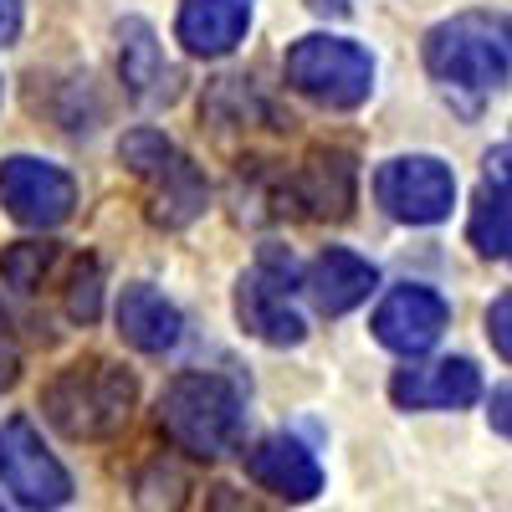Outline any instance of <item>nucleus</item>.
Returning <instances> with one entry per match:
<instances>
[{"instance_id":"nucleus-16","label":"nucleus","mask_w":512,"mask_h":512,"mask_svg":"<svg viewBox=\"0 0 512 512\" xmlns=\"http://www.w3.org/2000/svg\"><path fill=\"white\" fill-rule=\"evenodd\" d=\"M113 318H118V333H123L139 354H164V349H175V344H180V333H185L180 308L169 303L159 287H149V282L123 287Z\"/></svg>"},{"instance_id":"nucleus-10","label":"nucleus","mask_w":512,"mask_h":512,"mask_svg":"<svg viewBox=\"0 0 512 512\" xmlns=\"http://www.w3.org/2000/svg\"><path fill=\"white\" fill-rule=\"evenodd\" d=\"M451 323V303L436 292V287H420V282H405L395 287L390 297L379 303L374 313V338L390 354L400 359H415V354H431L441 344V333Z\"/></svg>"},{"instance_id":"nucleus-1","label":"nucleus","mask_w":512,"mask_h":512,"mask_svg":"<svg viewBox=\"0 0 512 512\" xmlns=\"http://www.w3.org/2000/svg\"><path fill=\"white\" fill-rule=\"evenodd\" d=\"M139 400V379L108 354H82L41 390V415H47L67 441H108L118 436Z\"/></svg>"},{"instance_id":"nucleus-26","label":"nucleus","mask_w":512,"mask_h":512,"mask_svg":"<svg viewBox=\"0 0 512 512\" xmlns=\"http://www.w3.org/2000/svg\"><path fill=\"white\" fill-rule=\"evenodd\" d=\"M308 6H313L318 16H349V11H354V0H308Z\"/></svg>"},{"instance_id":"nucleus-4","label":"nucleus","mask_w":512,"mask_h":512,"mask_svg":"<svg viewBox=\"0 0 512 512\" xmlns=\"http://www.w3.org/2000/svg\"><path fill=\"white\" fill-rule=\"evenodd\" d=\"M118 159L134 169V180L144 185L154 226L185 231L190 221L205 216L210 185L200 175V164L185 149H175V139H164L159 128H128V134L118 139Z\"/></svg>"},{"instance_id":"nucleus-21","label":"nucleus","mask_w":512,"mask_h":512,"mask_svg":"<svg viewBox=\"0 0 512 512\" xmlns=\"http://www.w3.org/2000/svg\"><path fill=\"white\" fill-rule=\"evenodd\" d=\"M98 303H103V272L93 256H82L72 282H67V318L72 323H93L98 318Z\"/></svg>"},{"instance_id":"nucleus-22","label":"nucleus","mask_w":512,"mask_h":512,"mask_svg":"<svg viewBox=\"0 0 512 512\" xmlns=\"http://www.w3.org/2000/svg\"><path fill=\"white\" fill-rule=\"evenodd\" d=\"M487 333H492L497 354H502V359H512V297H507V292L497 297L492 313H487Z\"/></svg>"},{"instance_id":"nucleus-19","label":"nucleus","mask_w":512,"mask_h":512,"mask_svg":"<svg viewBox=\"0 0 512 512\" xmlns=\"http://www.w3.org/2000/svg\"><path fill=\"white\" fill-rule=\"evenodd\" d=\"M134 502H139V512H185L190 482L175 461H149L134 482Z\"/></svg>"},{"instance_id":"nucleus-20","label":"nucleus","mask_w":512,"mask_h":512,"mask_svg":"<svg viewBox=\"0 0 512 512\" xmlns=\"http://www.w3.org/2000/svg\"><path fill=\"white\" fill-rule=\"evenodd\" d=\"M57 262V246L52 241H16L0 251V277H6L11 287L31 292L41 277H47V267Z\"/></svg>"},{"instance_id":"nucleus-23","label":"nucleus","mask_w":512,"mask_h":512,"mask_svg":"<svg viewBox=\"0 0 512 512\" xmlns=\"http://www.w3.org/2000/svg\"><path fill=\"white\" fill-rule=\"evenodd\" d=\"M21 374V349H16V333H11V318L0 308V390H11Z\"/></svg>"},{"instance_id":"nucleus-17","label":"nucleus","mask_w":512,"mask_h":512,"mask_svg":"<svg viewBox=\"0 0 512 512\" xmlns=\"http://www.w3.org/2000/svg\"><path fill=\"white\" fill-rule=\"evenodd\" d=\"M118 67L123 82L139 103H159V98H175V67L164 62L154 26L144 16H123L118 21Z\"/></svg>"},{"instance_id":"nucleus-5","label":"nucleus","mask_w":512,"mask_h":512,"mask_svg":"<svg viewBox=\"0 0 512 512\" xmlns=\"http://www.w3.org/2000/svg\"><path fill=\"white\" fill-rule=\"evenodd\" d=\"M282 72L303 98H313L333 113H349V108L369 103V93H374V57L359 41L328 36V31L292 41L287 57H282Z\"/></svg>"},{"instance_id":"nucleus-11","label":"nucleus","mask_w":512,"mask_h":512,"mask_svg":"<svg viewBox=\"0 0 512 512\" xmlns=\"http://www.w3.org/2000/svg\"><path fill=\"white\" fill-rule=\"evenodd\" d=\"M482 395V374L472 359H436V364H415L395 369L390 379V400L400 410H466Z\"/></svg>"},{"instance_id":"nucleus-7","label":"nucleus","mask_w":512,"mask_h":512,"mask_svg":"<svg viewBox=\"0 0 512 512\" xmlns=\"http://www.w3.org/2000/svg\"><path fill=\"white\" fill-rule=\"evenodd\" d=\"M292 256L282 251H267L262 262H256L241 282H236V318L251 338H262V344H277V349H292L308 338V323L303 313L292 308Z\"/></svg>"},{"instance_id":"nucleus-3","label":"nucleus","mask_w":512,"mask_h":512,"mask_svg":"<svg viewBox=\"0 0 512 512\" xmlns=\"http://www.w3.org/2000/svg\"><path fill=\"white\" fill-rule=\"evenodd\" d=\"M507 67H512L507 21L492 11H461V16L425 31V72L446 93L487 98L507 82Z\"/></svg>"},{"instance_id":"nucleus-6","label":"nucleus","mask_w":512,"mask_h":512,"mask_svg":"<svg viewBox=\"0 0 512 512\" xmlns=\"http://www.w3.org/2000/svg\"><path fill=\"white\" fill-rule=\"evenodd\" d=\"M374 200L405 226H436L456 205V175L436 154H400L374 169Z\"/></svg>"},{"instance_id":"nucleus-9","label":"nucleus","mask_w":512,"mask_h":512,"mask_svg":"<svg viewBox=\"0 0 512 512\" xmlns=\"http://www.w3.org/2000/svg\"><path fill=\"white\" fill-rule=\"evenodd\" d=\"M77 205V180L62 164L36 159V154H11L0 164V210L31 231H52L72 216Z\"/></svg>"},{"instance_id":"nucleus-25","label":"nucleus","mask_w":512,"mask_h":512,"mask_svg":"<svg viewBox=\"0 0 512 512\" xmlns=\"http://www.w3.org/2000/svg\"><path fill=\"white\" fill-rule=\"evenodd\" d=\"M492 425H497V436H507V384L492 395Z\"/></svg>"},{"instance_id":"nucleus-2","label":"nucleus","mask_w":512,"mask_h":512,"mask_svg":"<svg viewBox=\"0 0 512 512\" xmlns=\"http://www.w3.org/2000/svg\"><path fill=\"white\" fill-rule=\"evenodd\" d=\"M159 425L169 431L180 451L216 461L241 446L246 431V400L236 390V379L210 374V369H185L164 384L159 395Z\"/></svg>"},{"instance_id":"nucleus-14","label":"nucleus","mask_w":512,"mask_h":512,"mask_svg":"<svg viewBox=\"0 0 512 512\" xmlns=\"http://www.w3.org/2000/svg\"><path fill=\"white\" fill-rule=\"evenodd\" d=\"M251 26V0H180L175 36L190 57H226Z\"/></svg>"},{"instance_id":"nucleus-13","label":"nucleus","mask_w":512,"mask_h":512,"mask_svg":"<svg viewBox=\"0 0 512 512\" xmlns=\"http://www.w3.org/2000/svg\"><path fill=\"white\" fill-rule=\"evenodd\" d=\"M374 287H379L374 262H364L359 251H344V246H328L323 256H313V267L303 272V292L313 297V308L323 318L354 313Z\"/></svg>"},{"instance_id":"nucleus-24","label":"nucleus","mask_w":512,"mask_h":512,"mask_svg":"<svg viewBox=\"0 0 512 512\" xmlns=\"http://www.w3.org/2000/svg\"><path fill=\"white\" fill-rule=\"evenodd\" d=\"M21 21H26L21 0H0V47H16L21 41Z\"/></svg>"},{"instance_id":"nucleus-15","label":"nucleus","mask_w":512,"mask_h":512,"mask_svg":"<svg viewBox=\"0 0 512 512\" xmlns=\"http://www.w3.org/2000/svg\"><path fill=\"white\" fill-rule=\"evenodd\" d=\"M354 190H359V159L344 154V149H313L308 164L297 169V180H292V200L303 205L308 216H333V221L349 216Z\"/></svg>"},{"instance_id":"nucleus-18","label":"nucleus","mask_w":512,"mask_h":512,"mask_svg":"<svg viewBox=\"0 0 512 512\" xmlns=\"http://www.w3.org/2000/svg\"><path fill=\"white\" fill-rule=\"evenodd\" d=\"M466 241H472L482 256L502 262L512 246V221H507V144H497L487 154V180L472 200V221H466Z\"/></svg>"},{"instance_id":"nucleus-12","label":"nucleus","mask_w":512,"mask_h":512,"mask_svg":"<svg viewBox=\"0 0 512 512\" xmlns=\"http://www.w3.org/2000/svg\"><path fill=\"white\" fill-rule=\"evenodd\" d=\"M246 472L282 502H313L323 492V466L297 436H267L246 451Z\"/></svg>"},{"instance_id":"nucleus-8","label":"nucleus","mask_w":512,"mask_h":512,"mask_svg":"<svg viewBox=\"0 0 512 512\" xmlns=\"http://www.w3.org/2000/svg\"><path fill=\"white\" fill-rule=\"evenodd\" d=\"M0 487H6L21 507H31V512H52V507L72 502L67 466L41 446V436L31 431V420H21V415L0 420Z\"/></svg>"}]
</instances>
